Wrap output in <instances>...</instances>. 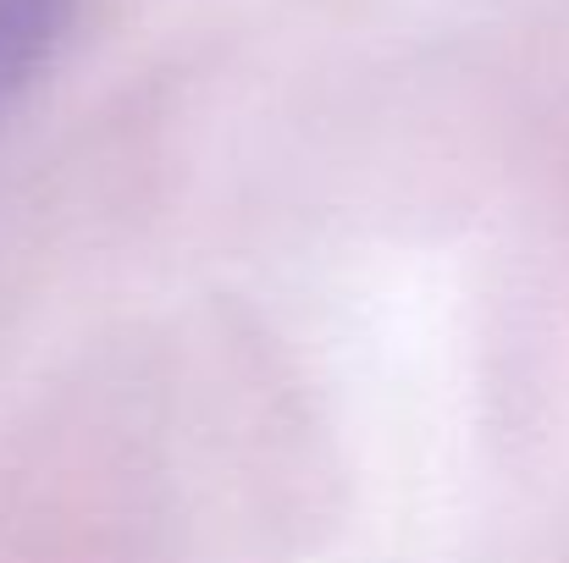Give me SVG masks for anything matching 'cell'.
Returning <instances> with one entry per match:
<instances>
[{"mask_svg":"<svg viewBox=\"0 0 569 563\" xmlns=\"http://www.w3.org/2000/svg\"><path fill=\"white\" fill-rule=\"evenodd\" d=\"M67 11L72 0H0V111L61 39Z\"/></svg>","mask_w":569,"mask_h":563,"instance_id":"cell-1","label":"cell"}]
</instances>
